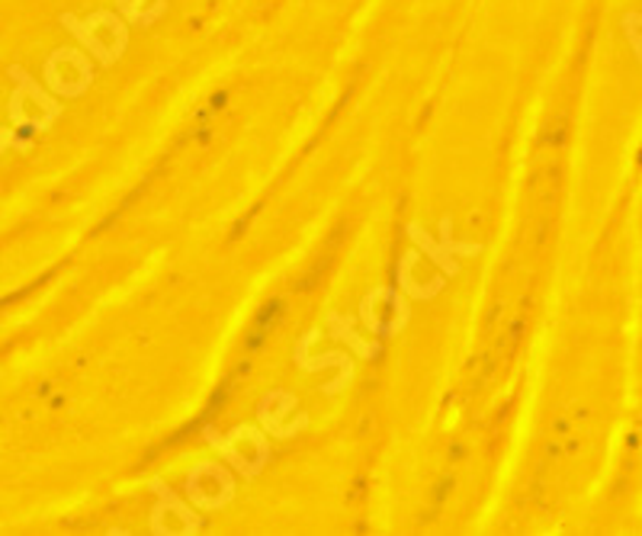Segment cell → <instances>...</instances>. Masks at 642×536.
Here are the masks:
<instances>
[{"label":"cell","instance_id":"cell-1","mask_svg":"<svg viewBox=\"0 0 642 536\" xmlns=\"http://www.w3.org/2000/svg\"><path fill=\"white\" fill-rule=\"evenodd\" d=\"M0 135H3V133H0ZM3 141H7V138H0V145H3Z\"/></svg>","mask_w":642,"mask_h":536}]
</instances>
